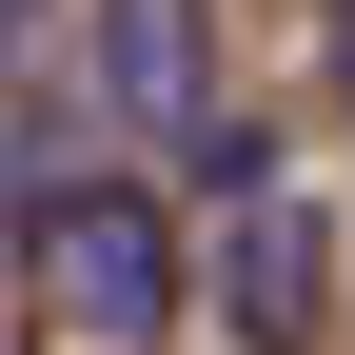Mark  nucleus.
Returning a JSON list of instances; mask_svg holds the SVG:
<instances>
[{
  "label": "nucleus",
  "instance_id": "f257e3e1",
  "mask_svg": "<svg viewBox=\"0 0 355 355\" xmlns=\"http://www.w3.org/2000/svg\"><path fill=\"white\" fill-rule=\"evenodd\" d=\"M40 355H158L178 336V217L139 198V178H40Z\"/></svg>",
  "mask_w": 355,
  "mask_h": 355
},
{
  "label": "nucleus",
  "instance_id": "f03ea898",
  "mask_svg": "<svg viewBox=\"0 0 355 355\" xmlns=\"http://www.w3.org/2000/svg\"><path fill=\"white\" fill-rule=\"evenodd\" d=\"M217 178H237V198H217V217H237V237H217V316H237V355H316V336H336V198L257 139V119L217 139Z\"/></svg>",
  "mask_w": 355,
  "mask_h": 355
},
{
  "label": "nucleus",
  "instance_id": "7ed1b4c3",
  "mask_svg": "<svg viewBox=\"0 0 355 355\" xmlns=\"http://www.w3.org/2000/svg\"><path fill=\"white\" fill-rule=\"evenodd\" d=\"M99 99L139 119V139H178V158L237 139V99H217V60H198V0H99Z\"/></svg>",
  "mask_w": 355,
  "mask_h": 355
},
{
  "label": "nucleus",
  "instance_id": "20e7f679",
  "mask_svg": "<svg viewBox=\"0 0 355 355\" xmlns=\"http://www.w3.org/2000/svg\"><path fill=\"white\" fill-rule=\"evenodd\" d=\"M336 99H355V0H336Z\"/></svg>",
  "mask_w": 355,
  "mask_h": 355
}]
</instances>
